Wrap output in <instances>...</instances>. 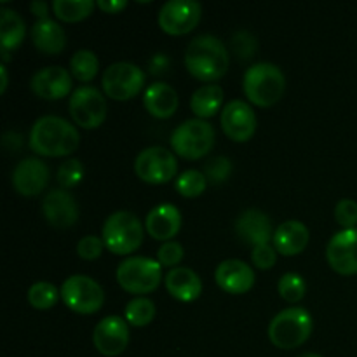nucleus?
Masks as SVG:
<instances>
[{
  "instance_id": "obj_2",
  "label": "nucleus",
  "mask_w": 357,
  "mask_h": 357,
  "mask_svg": "<svg viewBox=\"0 0 357 357\" xmlns=\"http://www.w3.org/2000/svg\"><path fill=\"white\" fill-rule=\"evenodd\" d=\"M185 66L195 79L215 82L229 70V52L220 38L213 35H199L185 51Z\"/></svg>"
},
{
  "instance_id": "obj_32",
  "label": "nucleus",
  "mask_w": 357,
  "mask_h": 357,
  "mask_svg": "<svg viewBox=\"0 0 357 357\" xmlns=\"http://www.w3.org/2000/svg\"><path fill=\"white\" fill-rule=\"evenodd\" d=\"M206 187H208V180H206L204 173L197 169H188L176 178V190L187 199L202 195Z\"/></svg>"
},
{
  "instance_id": "obj_41",
  "label": "nucleus",
  "mask_w": 357,
  "mask_h": 357,
  "mask_svg": "<svg viewBox=\"0 0 357 357\" xmlns=\"http://www.w3.org/2000/svg\"><path fill=\"white\" fill-rule=\"evenodd\" d=\"M96 6L98 9H101L107 14H117L128 7V2H126V0H100Z\"/></svg>"
},
{
  "instance_id": "obj_21",
  "label": "nucleus",
  "mask_w": 357,
  "mask_h": 357,
  "mask_svg": "<svg viewBox=\"0 0 357 357\" xmlns=\"http://www.w3.org/2000/svg\"><path fill=\"white\" fill-rule=\"evenodd\" d=\"M145 227L150 237L169 243V239H173L180 232L181 215L176 206L159 204L146 215Z\"/></svg>"
},
{
  "instance_id": "obj_4",
  "label": "nucleus",
  "mask_w": 357,
  "mask_h": 357,
  "mask_svg": "<svg viewBox=\"0 0 357 357\" xmlns=\"http://www.w3.org/2000/svg\"><path fill=\"white\" fill-rule=\"evenodd\" d=\"M312 333V317L302 307L281 310L268 324V338L282 351H291L309 340Z\"/></svg>"
},
{
  "instance_id": "obj_18",
  "label": "nucleus",
  "mask_w": 357,
  "mask_h": 357,
  "mask_svg": "<svg viewBox=\"0 0 357 357\" xmlns=\"http://www.w3.org/2000/svg\"><path fill=\"white\" fill-rule=\"evenodd\" d=\"M30 86L42 100H61L72 91V75L63 66H47L31 77Z\"/></svg>"
},
{
  "instance_id": "obj_11",
  "label": "nucleus",
  "mask_w": 357,
  "mask_h": 357,
  "mask_svg": "<svg viewBox=\"0 0 357 357\" xmlns=\"http://www.w3.org/2000/svg\"><path fill=\"white\" fill-rule=\"evenodd\" d=\"M73 122L84 129H96L107 119V100L93 86H82L73 91L68 105Z\"/></svg>"
},
{
  "instance_id": "obj_8",
  "label": "nucleus",
  "mask_w": 357,
  "mask_h": 357,
  "mask_svg": "<svg viewBox=\"0 0 357 357\" xmlns=\"http://www.w3.org/2000/svg\"><path fill=\"white\" fill-rule=\"evenodd\" d=\"M59 293H61L63 302L70 310L77 314H84V316L98 312L105 302L103 288L94 279H91L89 275H70L63 282Z\"/></svg>"
},
{
  "instance_id": "obj_26",
  "label": "nucleus",
  "mask_w": 357,
  "mask_h": 357,
  "mask_svg": "<svg viewBox=\"0 0 357 357\" xmlns=\"http://www.w3.org/2000/svg\"><path fill=\"white\" fill-rule=\"evenodd\" d=\"M26 35V26L16 10H10L7 7L0 9V45L2 52L14 51L21 45Z\"/></svg>"
},
{
  "instance_id": "obj_45",
  "label": "nucleus",
  "mask_w": 357,
  "mask_h": 357,
  "mask_svg": "<svg viewBox=\"0 0 357 357\" xmlns=\"http://www.w3.org/2000/svg\"><path fill=\"white\" fill-rule=\"evenodd\" d=\"M298 357H323V356L314 354V352H307V354H302V356H298Z\"/></svg>"
},
{
  "instance_id": "obj_30",
  "label": "nucleus",
  "mask_w": 357,
  "mask_h": 357,
  "mask_svg": "<svg viewBox=\"0 0 357 357\" xmlns=\"http://www.w3.org/2000/svg\"><path fill=\"white\" fill-rule=\"evenodd\" d=\"M153 317H155V305H153L152 300L138 296L126 305V321L131 326H146V324L152 323Z\"/></svg>"
},
{
  "instance_id": "obj_17",
  "label": "nucleus",
  "mask_w": 357,
  "mask_h": 357,
  "mask_svg": "<svg viewBox=\"0 0 357 357\" xmlns=\"http://www.w3.org/2000/svg\"><path fill=\"white\" fill-rule=\"evenodd\" d=\"M44 218L56 229H68L79 220V206L75 199L63 188L51 190L42 201Z\"/></svg>"
},
{
  "instance_id": "obj_13",
  "label": "nucleus",
  "mask_w": 357,
  "mask_h": 357,
  "mask_svg": "<svg viewBox=\"0 0 357 357\" xmlns=\"http://www.w3.org/2000/svg\"><path fill=\"white\" fill-rule=\"evenodd\" d=\"M93 344L100 354L115 357L128 349L129 328L128 321L119 316H108L94 326Z\"/></svg>"
},
{
  "instance_id": "obj_23",
  "label": "nucleus",
  "mask_w": 357,
  "mask_h": 357,
  "mask_svg": "<svg viewBox=\"0 0 357 357\" xmlns=\"http://www.w3.org/2000/svg\"><path fill=\"white\" fill-rule=\"evenodd\" d=\"M164 282L167 293L180 302H194L202 293L201 278L187 267L171 268L164 278Z\"/></svg>"
},
{
  "instance_id": "obj_14",
  "label": "nucleus",
  "mask_w": 357,
  "mask_h": 357,
  "mask_svg": "<svg viewBox=\"0 0 357 357\" xmlns=\"http://www.w3.org/2000/svg\"><path fill=\"white\" fill-rule=\"evenodd\" d=\"M326 260L337 274H357V227L337 232L326 248Z\"/></svg>"
},
{
  "instance_id": "obj_3",
  "label": "nucleus",
  "mask_w": 357,
  "mask_h": 357,
  "mask_svg": "<svg viewBox=\"0 0 357 357\" xmlns=\"http://www.w3.org/2000/svg\"><path fill=\"white\" fill-rule=\"evenodd\" d=\"M244 94L253 105L261 108L272 107L282 98L286 79L281 68L272 63H257L244 75Z\"/></svg>"
},
{
  "instance_id": "obj_43",
  "label": "nucleus",
  "mask_w": 357,
  "mask_h": 357,
  "mask_svg": "<svg viewBox=\"0 0 357 357\" xmlns=\"http://www.w3.org/2000/svg\"><path fill=\"white\" fill-rule=\"evenodd\" d=\"M30 9H31V13L38 17V20H47L49 6L45 2H33L30 6Z\"/></svg>"
},
{
  "instance_id": "obj_33",
  "label": "nucleus",
  "mask_w": 357,
  "mask_h": 357,
  "mask_svg": "<svg viewBox=\"0 0 357 357\" xmlns=\"http://www.w3.org/2000/svg\"><path fill=\"white\" fill-rule=\"evenodd\" d=\"M278 291L282 296V300L289 303H296L305 296L307 284L302 275L295 274V272H288V274L279 279Z\"/></svg>"
},
{
  "instance_id": "obj_15",
  "label": "nucleus",
  "mask_w": 357,
  "mask_h": 357,
  "mask_svg": "<svg viewBox=\"0 0 357 357\" xmlns=\"http://www.w3.org/2000/svg\"><path fill=\"white\" fill-rule=\"evenodd\" d=\"M222 129L232 142L244 143L257 131V117L246 101L234 100L223 107Z\"/></svg>"
},
{
  "instance_id": "obj_44",
  "label": "nucleus",
  "mask_w": 357,
  "mask_h": 357,
  "mask_svg": "<svg viewBox=\"0 0 357 357\" xmlns=\"http://www.w3.org/2000/svg\"><path fill=\"white\" fill-rule=\"evenodd\" d=\"M0 77H2V84H0V93H6L7 84H9V79H7V70H6V65L0 66Z\"/></svg>"
},
{
  "instance_id": "obj_24",
  "label": "nucleus",
  "mask_w": 357,
  "mask_h": 357,
  "mask_svg": "<svg viewBox=\"0 0 357 357\" xmlns=\"http://www.w3.org/2000/svg\"><path fill=\"white\" fill-rule=\"evenodd\" d=\"M143 103H145L146 112L155 119H169L178 108V94L169 84L153 82L145 91Z\"/></svg>"
},
{
  "instance_id": "obj_6",
  "label": "nucleus",
  "mask_w": 357,
  "mask_h": 357,
  "mask_svg": "<svg viewBox=\"0 0 357 357\" xmlns=\"http://www.w3.org/2000/svg\"><path fill=\"white\" fill-rule=\"evenodd\" d=\"M117 282L132 295H146L159 288L162 281V265L146 257H131L117 267Z\"/></svg>"
},
{
  "instance_id": "obj_28",
  "label": "nucleus",
  "mask_w": 357,
  "mask_h": 357,
  "mask_svg": "<svg viewBox=\"0 0 357 357\" xmlns=\"http://www.w3.org/2000/svg\"><path fill=\"white\" fill-rule=\"evenodd\" d=\"M96 3L93 0H54L52 10L56 17L66 23H77L89 16L94 10Z\"/></svg>"
},
{
  "instance_id": "obj_34",
  "label": "nucleus",
  "mask_w": 357,
  "mask_h": 357,
  "mask_svg": "<svg viewBox=\"0 0 357 357\" xmlns=\"http://www.w3.org/2000/svg\"><path fill=\"white\" fill-rule=\"evenodd\" d=\"M230 173H232V162L223 155L213 157L204 166V176L208 183L211 185L225 183L229 180Z\"/></svg>"
},
{
  "instance_id": "obj_19",
  "label": "nucleus",
  "mask_w": 357,
  "mask_h": 357,
  "mask_svg": "<svg viewBox=\"0 0 357 357\" xmlns=\"http://www.w3.org/2000/svg\"><path fill=\"white\" fill-rule=\"evenodd\" d=\"M236 232L244 244L253 248L271 244L274 237L271 218L260 209H244L236 220Z\"/></svg>"
},
{
  "instance_id": "obj_10",
  "label": "nucleus",
  "mask_w": 357,
  "mask_h": 357,
  "mask_svg": "<svg viewBox=\"0 0 357 357\" xmlns=\"http://www.w3.org/2000/svg\"><path fill=\"white\" fill-rule=\"evenodd\" d=\"M178 162L174 153L164 146H150L138 153L135 160V173L142 181L150 185L167 183L176 176Z\"/></svg>"
},
{
  "instance_id": "obj_7",
  "label": "nucleus",
  "mask_w": 357,
  "mask_h": 357,
  "mask_svg": "<svg viewBox=\"0 0 357 357\" xmlns=\"http://www.w3.org/2000/svg\"><path fill=\"white\" fill-rule=\"evenodd\" d=\"M213 145H215V129L202 119L185 121L171 135V146L181 159H202L211 152Z\"/></svg>"
},
{
  "instance_id": "obj_38",
  "label": "nucleus",
  "mask_w": 357,
  "mask_h": 357,
  "mask_svg": "<svg viewBox=\"0 0 357 357\" xmlns=\"http://www.w3.org/2000/svg\"><path fill=\"white\" fill-rule=\"evenodd\" d=\"M183 246L176 241H169V243H164L162 246L157 251V260L164 267L174 268L181 260H183Z\"/></svg>"
},
{
  "instance_id": "obj_40",
  "label": "nucleus",
  "mask_w": 357,
  "mask_h": 357,
  "mask_svg": "<svg viewBox=\"0 0 357 357\" xmlns=\"http://www.w3.org/2000/svg\"><path fill=\"white\" fill-rule=\"evenodd\" d=\"M251 260L261 271H268L275 265V260H278V251L272 244H261V246L253 248L251 251Z\"/></svg>"
},
{
  "instance_id": "obj_29",
  "label": "nucleus",
  "mask_w": 357,
  "mask_h": 357,
  "mask_svg": "<svg viewBox=\"0 0 357 357\" xmlns=\"http://www.w3.org/2000/svg\"><path fill=\"white\" fill-rule=\"evenodd\" d=\"M98 68H100L98 56L87 49L77 51L70 59V73L80 82H91L96 77Z\"/></svg>"
},
{
  "instance_id": "obj_16",
  "label": "nucleus",
  "mask_w": 357,
  "mask_h": 357,
  "mask_svg": "<svg viewBox=\"0 0 357 357\" xmlns=\"http://www.w3.org/2000/svg\"><path fill=\"white\" fill-rule=\"evenodd\" d=\"M49 181V169L47 164L42 162L40 159L21 160L13 173V187L23 197H35L42 194Z\"/></svg>"
},
{
  "instance_id": "obj_5",
  "label": "nucleus",
  "mask_w": 357,
  "mask_h": 357,
  "mask_svg": "<svg viewBox=\"0 0 357 357\" xmlns=\"http://www.w3.org/2000/svg\"><path fill=\"white\" fill-rule=\"evenodd\" d=\"M105 248L114 255H131L143 243V225L131 211H115L103 225Z\"/></svg>"
},
{
  "instance_id": "obj_37",
  "label": "nucleus",
  "mask_w": 357,
  "mask_h": 357,
  "mask_svg": "<svg viewBox=\"0 0 357 357\" xmlns=\"http://www.w3.org/2000/svg\"><path fill=\"white\" fill-rule=\"evenodd\" d=\"M335 220L340 227L347 229H356L357 225V202L352 199H342L335 208Z\"/></svg>"
},
{
  "instance_id": "obj_22",
  "label": "nucleus",
  "mask_w": 357,
  "mask_h": 357,
  "mask_svg": "<svg viewBox=\"0 0 357 357\" xmlns=\"http://www.w3.org/2000/svg\"><path fill=\"white\" fill-rule=\"evenodd\" d=\"M309 229L298 220H289V222L281 223L275 229L272 243H274L275 251L282 257H295L300 255L309 244Z\"/></svg>"
},
{
  "instance_id": "obj_35",
  "label": "nucleus",
  "mask_w": 357,
  "mask_h": 357,
  "mask_svg": "<svg viewBox=\"0 0 357 357\" xmlns=\"http://www.w3.org/2000/svg\"><path fill=\"white\" fill-rule=\"evenodd\" d=\"M58 183L61 185V188H73L82 181L84 178V166L79 159H68L66 162H63L59 166L58 174Z\"/></svg>"
},
{
  "instance_id": "obj_39",
  "label": "nucleus",
  "mask_w": 357,
  "mask_h": 357,
  "mask_svg": "<svg viewBox=\"0 0 357 357\" xmlns=\"http://www.w3.org/2000/svg\"><path fill=\"white\" fill-rule=\"evenodd\" d=\"M103 239H100L96 236H86L77 244V253H79V257L82 260H96L103 253Z\"/></svg>"
},
{
  "instance_id": "obj_25",
  "label": "nucleus",
  "mask_w": 357,
  "mask_h": 357,
  "mask_svg": "<svg viewBox=\"0 0 357 357\" xmlns=\"http://www.w3.org/2000/svg\"><path fill=\"white\" fill-rule=\"evenodd\" d=\"M31 40L44 54H59L66 45L65 30L54 20H38L31 28Z\"/></svg>"
},
{
  "instance_id": "obj_27",
  "label": "nucleus",
  "mask_w": 357,
  "mask_h": 357,
  "mask_svg": "<svg viewBox=\"0 0 357 357\" xmlns=\"http://www.w3.org/2000/svg\"><path fill=\"white\" fill-rule=\"evenodd\" d=\"M223 98H225V93H223L222 87L216 86V84H206L192 94L190 108L199 119L204 121V119L213 117V115H216V112H220Z\"/></svg>"
},
{
  "instance_id": "obj_20",
  "label": "nucleus",
  "mask_w": 357,
  "mask_h": 357,
  "mask_svg": "<svg viewBox=\"0 0 357 357\" xmlns=\"http://www.w3.org/2000/svg\"><path fill=\"white\" fill-rule=\"evenodd\" d=\"M215 281L230 295H244L255 284V272L241 260H225L216 267Z\"/></svg>"
},
{
  "instance_id": "obj_12",
  "label": "nucleus",
  "mask_w": 357,
  "mask_h": 357,
  "mask_svg": "<svg viewBox=\"0 0 357 357\" xmlns=\"http://www.w3.org/2000/svg\"><path fill=\"white\" fill-rule=\"evenodd\" d=\"M202 7L194 0H171L159 10V26L167 35L190 33L201 21Z\"/></svg>"
},
{
  "instance_id": "obj_9",
  "label": "nucleus",
  "mask_w": 357,
  "mask_h": 357,
  "mask_svg": "<svg viewBox=\"0 0 357 357\" xmlns=\"http://www.w3.org/2000/svg\"><path fill=\"white\" fill-rule=\"evenodd\" d=\"M145 84V73L132 63H114L103 72L101 86L105 94L115 101L132 100Z\"/></svg>"
},
{
  "instance_id": "obj_36",
  "label": "nucleus",
  "mask_w": 357,
  "mask_h": 357,
  "mask_svg": "<svg viewBox=\"0 0 357 357\" xmlns=\"http://www.w3.org/2000/svg\"><path fill=\"white\" fill-rule=\"evenodd\" d=\"M232 49L241 59H250L257 54L258 42L250 31L241 30L232 37Z\"/></svg>"
},
{
  "instance_id": "obj_31",
  "label": "nucleus",
  "mask_w": 357,
  "mask_h": 357,
  "mask_svg": "<svg viewBox=\"0 0 357 357\" xmlns=\"http://www.w3.org/2000/svg\"><path fill=\"white\" fill-rule=\"evenodd\" d=\"M61 293L58 291L54 284L51 282H35L30 289H28V303L37 310H49L56 305L58 296Z\"/></svg>"
},
{
  "instance_id": "obj_42",
  "label": "nucleus",
  "mask_w": 357,
  "mask_h": 357,
  "mask_svg": "<svg viewBox=\"0 0 357 357\" xmlns=\"http://www.w3.org/2000/svg\"><path fill=\"white\" fill-rule=\"evenodd\" d=\"M167 65H169V59L164 54H157L150 63V70H152V73H162L167 68Z\"/></svg>"
},
{
  "instance_id": "obj_1",
  "label": "nucleus",
  "mask_w": 357,
  "mask_h": 357,
  "mask_svg": "<svg viewBox=\"0 0 357 357\" xmlns=\"http://www.w3.org/2000/svg\"><path fill=\"white\" fill-rule=\"evenodd\" d=\"M79 131L68 121L56 115H45L30 131V149L42 157H65L79 146Z\"/></svg>"
}]
</instances>
